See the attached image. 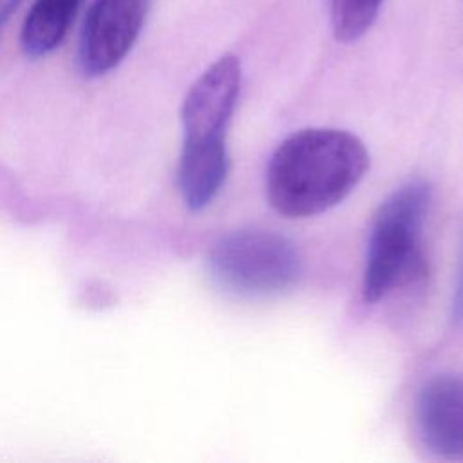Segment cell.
Masks as SVG:
<instances>
[{"instance_id": "obj_5", "label": "cell", "mask_w": 463, "mask_h": 463, "mask_svg": "<svg viewBox=\"0 0 463 463\" xmlns=\"http://www.w3.org/2000/svg\"><path fill=\"white\" fill-rule=\"evenodd\" d=\"M150 0H96L80 36V67L87 76L112 71L136 43Z\"/></svg>"}, {"instance_id": "obj_3", "label": "cell", "mask_w": 463, "mask_h": 463, "mask_svg": "<svg viewBox=\"0 0 463 463\" xmlns=\"http://www.w3.org/2000/svg\"><path fill=\"white\" fill-rule=\"evenodd\" d=\"M213 282L239 297H271L302 273L295 244L273 232L239 230L219 239L206 259Z\"/></svg>"}, {"instance_id": "obj_9", "label": "cell", "mask_w": 463, "mask_h": 463, "mask_svg": "<svg viewBox=\"0 0 463 463\" xmlns=\"http://www.w3.org/2000/svg\"><path fill=\"white\" fill-rule=\"evenodd\" d=\"M452 317L456 322L463 324V259H461V269H459V280L454 293V304H452Z\"/></svg>"}, {"instance_id": "obj_1", "label": "cell", "mask_w": 463, "mask_h": 463, "mask_svg": "<svg viewBox=\"0 0 463 463\" xmlns=\"http://www.w3.org/2000/svg\"><path fill=\"white\" fill-rule=\"evenodd\" d=\"M367 166V148L354 134L327 127L304 128L288 136L271 154L266 195L280 215H318L345 199Z\"/></svg>"}, {"instance_id": "obj_2", "label": "cell", "mask_w": 463, "mask_h": 463, "mask_svg": "<svg viewBox=\"0 0 463 463\" xmlns=\"http://www.w3.org/2000/svg\"><path fill=\"white\" fill-rule=\"evenodd\" d=\"M430 204V186L409 181L378 208L365 251L362 291L378 302L420 262V237Z\"/></svg>"}, {"instance_id": "obj_6", "label": "cell", "mask_w": 463, "mask_h": 463, "mask_svg": "<svg viewBox=\"0 0 463 463\" xmlns=\"http://www.w3.org/2000/svg\"><path fill=\"white\" fill-rule=\"evenodd\" d=\"M414 420L429 452L463 461V376L438 374L425 382L416 396Z\"/></svg>"}, {"instance_id": "obj_4", "label": "cell", "mask_w": 463, "mask_h": 463, "mask_svg": "<svg viewBox=\"0 0 463 463\" xmlns=\"http://www.w3.org/2000/svg\"><path fill=\"white\" fill-rule=\"evenodd\" d=\"M241 90V61L224 54L213 61L190 87L181 107L184 130L179 163L201 166H230L226 128Z\"/></svg>"}, {"instance_id": "obj_10", "label": "cell", "mask_w": 463, "mask_h": 463, "mask_svg": "<svg viewBox=\"0 0 463 463\" xmlns=\"http://www.w3.org/2000/svg\"><path fill=\"white\" fill-rule=\"evenodd\" d=\"M20 2L22 0H0V31L5 25V22L9 20V16L16 11Z\"/></svg>"}, {"instance_id": "obj_8", "label": "cell", "mask_w": 463, "mask_h": 463, "mask_svg": "<svg viewBox=\"0 0 463 463\" xmlns=\"http://www.w3.org/2000/svg\"><path fill=\"white\" fill-rule=\"evenodd\" d=\"M383 0H331V25L336 40L354 42L376 20Z\"/></svg>"}, {"instance_id": "obj_7", "label": "cell", "mask_w": 463, "mask_h": 463, "mask_svg": "<svg viewBox=\"0 0 463 463\" xmlns=\"http://www.w3.org/2000/svg\"><path fill=\"white\" fill-rule=\"evenodd\" d=\"M83 0H36L29 9L20 43L29 58H40L54 51L65 38Z\"/></svg>"}]
</instances>
